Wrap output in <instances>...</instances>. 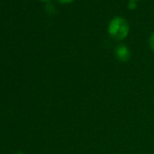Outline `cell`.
Returning a JSON list of instances; mask_svg holds the SVG:
<instances>
[{"label": "cell", "instance_id": "8", "mask_svg": "<svg viewBox=\"0 0 154 154\" xmlns=\"http://www.w3.org/2000/svg\"><path fill=\"white\" fill-rule=\"evenodd\" d=\"M131 1H136V0H131Z\"/></svg>", "mask_w": 154, "mask_h": 154}, {"label": "cell", "instance_id": "5", "mask_svg": "<svg viewBox=\"0 0 154 154\" xmlns=\"http://www.w3.org/2000/svg\"><path fill=\"white\" fill-rule=\"evenodd\" d=\"M58 1H59L60 3H62V4H66V3H71V2H72L73 0H58Z\"/></svg>", "mask_w": 154, "mask_h": 154}, {"label": "cell", "instance_id": "7", "mask_svg": "<svg viewBox=\"0 0 154 154\" xmlns=\"http://www.w3.org/2000/svg\"><path fill=\"white\" fill-rule=\"evenodd\" d=\"M42 1H48V0H42Z\"/></svg>", "mask_w": 154, "mask_h": 154}, {"label": "cell", "instance_id": "2", "mask_svg": "<svg viewBox=\"0 0 154 154\" xmlns=\"http://www.w3.org/2000/svg\"><path fill=\"white\" fill-rule=\"evenodd\" d=\"M115 56L117 57V59L121 62H127L130 60L131 54L130 49L125 45H120L116 47L115 49Z\"/></svg>", "mask_w": 154, "mask_h": 154}, {"label": "cell", "instance_id": "6", "mask_svg": "<svg viewBox=\"0 0 154 154\" xmlns=\"http://www.w3.org/2000/svg\"><path fill=\"white\" fill-rule=\"evenodd\" d=\"M16 154H24V153L23 152H17Z\"/></svg>", "mask_w": 154, "mask_h": 154}, {"label": "cell", "instance_id": "4", "mask_svg": "<svg viewBox=\"0 0 154 154\" xmlns=\"http://www.w3.org/2000/svg\"><path fill=\"white\" fill-rule=\"evenodd\" d=\"M129 8H136V4H135V1H130V3H129Z\"/></svg>", "mask_w": 154, "mask_h": 154}, {"label": "cell", "instance_id": "1", "mask_svg": "<svg viewBox=\"0 0 154 154\" xmlns=\"http://www.w3.org/2000/svg\"><path fill=\"white\" fill-rule=\"evenodd\" d=\"M130 31V26L128 22L121 17H113L108 26V33L112 37L116 40H122L127 37Z\"/></svg>", "mask_w": 154, "mask_h": 154}, {"label": "cell", "instance_id": "3", "mask_svg": "<svg viewBox=\"0 0 154 154\" xmlns=\"http://www.w3.org/2000/svg\"><path fill=\"white\" fill-rule=\"evenodd\" d=\"M149 47L151 48V50H153V51H154V33H152V34H151V35L149 36Z\"/></svg>", "mask_w": 154, "mask_h": 154}]
</instances>
